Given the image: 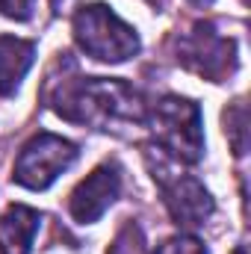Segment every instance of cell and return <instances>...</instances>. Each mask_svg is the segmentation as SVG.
<instances>
[{"mask_svg": "<svg viewBox=\"0 0 251 254\" xmlns=\"http://www.w3.org/2000/svg\"><path fill=\"white\" fill-rule=\"evenodd\" d=\"M178 60L207 80H222L237 68V45L219 36L213 24L198 21L189 33L178 39Z\"/></svg>", "mask_w": 251, "mask_h": 254, "instance_id": "cell-6", "label": "cell"}, {"mask_svg": "<svg viewBox=\"0 0 251 254\" xmlns=\"http://www.w3.org/2000/svg\"><path fill=\"white\" fill-rule=\"evenodd\" d=\"M74 42L101 63H125L139 54L136 30L104 3H89L74 15Z\"/></svg>", "mask_w": 251, "mask_h": 254, "instance_id": "cell-3", "label": "cell"}, {"mask_svg": "<svg viewBox=\"0 0 251 254\" xmlns=\"http://www.w3.org/2000/svg\"><path fill=\"white\" fill-rule=\"evenodd\" d=\"M74 160H77L74 142H68L57 133H39L21 148L12 178H15V184H21L27 190H48L63 172L74 166Z\"/></svg>", "mask_w": 251, "mask_h": 254, "instance_id": "cell-4", "label": "cell"}, {"mask_svg": "<svg viewBox=\"0 0 251 254\" xmlns=\"http://www.w3.org/2000/svg\"><path fill=\"white\" fill-rule=\"evenodd\" d=\"M225 130L234 142L237 154H246V136H249V116H246V104L237 101L228 113H225Z\"/></svg>", "mask_w": 251, "mask_h": 254, "instance_id": "cell-10", "label": "cell"}, {"mask_svg": "<svg viewBox=\"0 0 251 254\" xmlns=\"http://www.w3.org/2000/svg\"><path fill=\"white\" fill-rule=\"evenodd\" d=\"M36 60V45L15 39V36H0V95H15L21 80L27 77L30 65Z\"/></svg>", "mask_w": 251, "mask_h": 254, "instance_id": "cell-9", "label": "cell"}, {"mask_svg": "<svg viewBox=\"0 0 251 254\" xmlns=\"http://www.w3.org/2000/svg\"><path fill=\"white\" fill-rule=\"evenodd\" d=\"M36 0H0V15L12 18V21H30Z\"/></svg>", "mask_w": 251, "mask_h": 254, "instance_id": "cell-13", "label": "cell"}, {"mask_svg": "<svg viewBox=\"0 0 251 254\" xmlns=\"http://www.w3.org/2000/svg\"><path fill=\"white\" fill-rule=\"evenodd\" d=\"M119 192H122V169H119V163H104L86 181H80L74 187L71 198H68V210H71L74 222L92 225L113 207Z\"/></svg>", "mask_w": 251, "mask_h": 254, "instance_id": "cell-7", "label": "cell"}, {"mask_svg": "<svg viewBox=\"0 0 251 254\" xmlns=\"http://www.w3.org/2000/svg\"><path fill=\"white\" fill-rule=\"evenodd\" d=\"M148 166L154 172V181L163 190V204H166V210H169V216L175 219L178 228H198L213 216L216 204H213L210 192L204 190L201 181L172 172L160 154H157V163L148 157Z\"/></svg>", "mask_w": 251, "mask_h": 254, "instance_id": "cell-5", "label": "cell"}, {"mask_svg": "<svg viewBox=\"0 0 251 254\" xmlns=\"http://www.w3.org/2000/svg\"><path fill=\"white\" fill-rule=\"evenodd\" d=\"M154 142L181 163H198L204 154V125L195 101L181 95L160 98L151 113H145Z\"/></svg>", "mask_w": 251, "mask_h": 254, "instance_id": "cell-2", "label": "cell"}, {"mask_svg": "<svg viewBox=\"0 0 251 254\" xmlns=\"http://www.w3.org/2000/svg\"><path fill=\"white\" fill-rule=\"evenodd\" d=\"M154 254H207L204 243L198 237H189V234H181V237H172L166 240L163 246H157Z\"/></svg>", "mask_w": 251, "mask_h": 254, "instance_id": "cell-12", "label": "cell"}, {"mask_svg": "<svg viewBox=\"0 0 251 254\" xmlns=\"http://www.w3.org/2000/svg\"><path fill=\"white\" fill-rule=\"evenodd\" d=\"M110 254H145V240H142V231L130 222L125 225L122 231H119V237H116V243H113V249Z\"/></svg>", "mask_w": 251, "mask_h": 254, "instance_id": "cell-11", "label": "cell"}, {"mask_svg": "<svg viewBox=\"0 0 251 254\" xmlns=\"http://www.w3.org/2000/svg\"><path fill=\"white\" fill-rule=\"evenodd\" d=\"M42 213L33 207L15 204L0 216V254H30L33 240L39 234Z\"/></svg>", "mask_w": 251, "mask_h": 254, "instance_id": "cell-8", "label": "cell"}, {"mask_svg": "<svg viewBox=\"0 0 251 254\" xmlns=\"http://www.w3.org/2000/svg\"><path fill=\"white\" fill-rule=\"evenodd\" d=\"M189 3H192V6H210L213 0H189Z\"/></svg>", "mask_w": 251, "mask_h": 254, "instance_id": "cell-14", "label": "cell"}, {"mask_svg": "<svg viewBox=\"0 0 251 254\" xmlns=\"http://www.w3.org/2000/svg\"><path fill=\"white\" fill-rule=\"evenodd\" d=\"M51 107L65 122L89 125L98 130L145 122L142 95L125 80H107V77L68 80L60 86V92H54Z\"/></svg>", "mask_w": 251, "mask_h": 254, "instance_id": "cell-1", "label": "cell"}]
</instances>
